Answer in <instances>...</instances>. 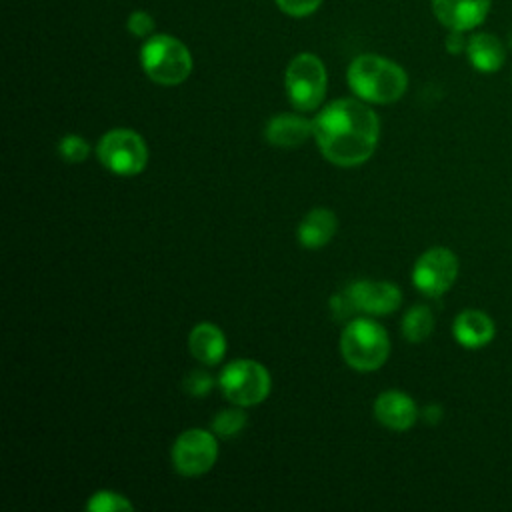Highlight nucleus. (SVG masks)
Returning <instances> with one entry per match:
<instances>
[{"label": "nucleus", "mask_w": 512, "mask_h": 512, "mask_svg": "<svg viewBox=\"0 0 512 512\" xmlns=\"http://www.w3.org/2000/svg\"><path fill=\"white\" fill-rule=\"evenodd\" d=\"M58 154L62 160L70 162V164H78L84 162L90 154V144L86 138L78 136V134H68L64 138H60L58 142Z\"/></svg>", "instance_id": "21"}, {"label": "nucleus", "mask_w": 512, "mask_h": 512, "mask_svg": "<svg viewBox=\"0 0 512 512\" xmlns=\"http://www.w3.org/2000/svg\"><path fill=\"white\" fill-rule=\"evenodd\" d=\"M336 228H338V220L332 210L314 208L302 218L298 226V242L300 246L310 250L322 248L332 240V236L336 234Z\"/></svg>", "instance_id": "17"}, {"label": "nucleus", "mask_w": 512, "mask_h": 512, "mask_svg": "<svg viewBox=\"0 0 512 512\" xmlns=\"http://www.w3.org/2000/svg\"><path fill=\"white\" fill-rule=\"evenodd\" d=\"M340 350L350 368L372 372L386 362L390 354V340L384 326L378 322L368 318H354L342 332Z\"/></svg>", "instance_id": "3"}, {"label": "nucleus", "mask_w": 512, "mask_h": 512, "mask_svg": "<svg viewBox=\"0 0 512 512\" xmlns=\"http://www.w3.org/2000/svg\"><path fill=\"white\" fill-rule=\"evenodd\" d=\"M374 416L382 426L402 432L414 426L418 418V408L408 394L400 390H388L376 398Z\"/></svg>", "instance_id": "12"}, {"label": "nucleus", "mask_w": 512, "mask_h": 512, "mask_svg": "<svg viewBox=\"0 0 512 512\" xmlns=\"http://www.w3.org/2000/svg\"><path fill=\"white\" fill-rule=\"evenodd\" d=\"M218 384L228 402L246 408L260 404L268 396L270 374L260 362L234 360L220 372Z\"/></svg>", "instance_id": "6"}, {"label": "nucleus", "mask_w": 512, "mask_h": 512, "mask_svg": "<svg viewBox=\"0 0 512 512\" xmlns=\"http://www.w3.org/2000/svg\"><path fill=\"white\" fill-rule=\"evenodd\" d=\"M330 310H332V316H334L336 320H350V316H352L354 312H358L356 306H354V302H352V298H350V294H348V290H342V292H338V294L332 296V300H330Z\"/></svg>", "instance_id": "25"}, {"label": "nucleus", "mask_w": 512, "mask_h": 512, "mask_svg": "<svg viewBox=\"0 0 512 512\" xmlns=\"http://www.w3.org/2000/svg\"><path fill=\"white\" fill-rule=\"evenodd\" d=\"M188 350L200 364L214 366L224 358L226 338L218 326L202 322L192 328L188 336Z\"/></svg>", "instance_id": "16"}, {"label": "nucleus", "mask_w": 512, "mask_h": 512, "mask_svg": "<svg viewBox=\"0 0 512 512\" xmlns=\"http://www.w3.org/2000/svg\"><path fill=\"white\" fill-rule=\"evenodd\" d=\"M458 276V258L452 250L436 246L426 250L414 264L412 282L414 286L430 296L438 298L452 288Z\"/></svg>", "instance_id": "8"}, {"label": "nucleus", "mask_w": 512, "mask_h": 512, "mask_svg": "<svg viewBox=\"0 0 512 512\" xmlns=\"http://www.w3.org/2000/svg\"><path fill=\"white\" fill-rule=\"evenodd\" d=\"M214 380L208 372L204 370H192L186 378H184V390L192 396H204L206 392H210Z\"/></svg>", "instance_id": "22"}, {"label": "nucleus", "mask_w": 512, "mask_h": 512, "mask_svg": "<svg viewBox=\"0 0 512 512\" xmlns=\"http://www.w3.org/2000/svg\"><path fill=\"white\" fill-rule=\"evenodd\" d=\"M326 68L322 60L310 52L298 54L290 60L284 84L288 100L296 110H316L326 94Z\"/></svg>", "instance_id": "5"}, {"label": "nucleus", "mask_w": 512, "mask_h": 512, "mask_svg": "<svg viewBox=\"0 0 512 512\" xmlns=\"http://www.w3.org/2000/svg\"><path fill=\"white\" fill-rule=\"evenodd\" d=\"M424 420L428 422V424H436V422H440V418H442V408L438 406V404H430V406H426L424 408Z\"/></svg>", "instance_id": "27"}, {"label": "nucleus", "mask_w": 512, "mask_h": 512, "mask_svg": "<svg viewBox=\"0 0 512 512\" xmlns=\"http://www.w3.org/2000/svg\"><path fill=\"white\" fill-rule=\"evenodd\" d=\"M464 32H456V30H450L448 38H446V48L450 54H460V52H466V44L468 40H464L462 36Z\"/></svg>", "instance_id": "26"}, {"label": "nucleus", "mask_w": 512, "mask_h": 512, "mask_svg": "<svg viewBox=\"0 0 512 512\" xmlns=\"http://www.w3.org/2000/svg\"><path fill=\"white\" fill-rule=\"evenodd\" d=\"M434 330V316L428 306L416 304L402 318V334L408 342H424Z\"/></svg>", "instance_id": "18"}, {"label": "nucleus", "mask_w": 512, "mask_h": 512, "mask_svg": "<svg viewBox=\"0 0 512 512\" xmlns=\"http://www.w3.org/2000/svg\"><path fill=\"white\" fill-rule=\"evenodd\" d=\"M320 2L322 0H276L278 8L284 14H290V16H296V18H302V16H308V14L316 12Z\"/></svg>", "instance_id": "24"}, {"label": "nucleus", "mask_w": 512, "mask_h": 512, "mask_svg": "<svg viewBox=\"0 0 512 512\" xmlns=\"http://www.w3.org/2000/svg\"><path fill=\"white\" fill-rule=\"evenodd\" d=\"M216 456V438L202 428L184 430L172 446V464L182 476H200L208 472L214 466Z\"/></svg>", "instance_id": "9"}, {"label": "nucleus", "mask_w": 512, "mask_h": 512, "mask_svg": "<svg viewBox=\"0 0 512 512\" xmlns=\"http://www.w3.org/2000/svg\"><path fill=\"white\" fill-rule=\"evenodd\" d=\"M494 322L482 310H464L454 318L452 334L464 348H482L494 338Z\"/></svg>", "instance_id": "14"}, {"label": "nucleus", "mask_w": 512, "mask_h": 512, "mask_svg": "<svg viewBox=\"0 0 512 512\" xmlns=\"http://www.w3.org/2000/svg\"><path fill=\"white\" fill-rule=\"evenodd\" d=\"M352 92L372 104H392L408 88V76L396 62L378 54H360L346 72Z\"/></svg>", "instance_id": "2"}, {"label": "nucleus", "mask_w": 512, "mask_h": 512, "mask_svg": "<svg viewBox=\"0 0 512 512\" xmlns=\"http://www.w3.org/2000/svg\"><path fill=\"white\" fill-rule=\"evenodd\" d=\"M264 136L276 148H298L314 136V122L298 114H278L266 124Z\"/></svg>", "instance_id": "13"}, {"label": "nucleus", "mask_w": 512, "mask_h": 512, "mask_svg": "<svg viewBox=\"0 0 512 512\" xmlns=\"http://www.w3.org/2000/svg\"><path fill=\"white\" fill-rule=\"evenodd\" d=\"M312 122L320 152L336 166H360L376 150L380 122L372 108L360 100H334Z\"/></svg>", "instance_id": "1"}, {"label": "nucleus", "mask_w": 512, "mask_h": 512, "mask_svg": "<svg viewBox=\"0 0 512 512\" xmlns=\"http://www.w3.org/2000/svg\"><path fill=\"white\" fill-rule=\"evenodd\" d=\"M98 158L110 172L134 176L146 168L148 148L144 138L134 130L116 128L100 138Z\"/></svg>", "instance_id": "7"}, {"label": "nucleus", "mask_w": 512, "mask_h": 512, "mask_svg": "<svg viewBox=\"0 0 512 512\" xmlns=\"http://www.w3.org/2000/svg\"><path fill=\"white\" fill-rule=\"evenodd\" d=\"M492 0H432V12L442 26L456 32H468L480 26Z\"/></svg>", "instance_id": "11"}, {"label": "nucleus", "mask_w": 512, "mask_h": 512, "mask_svg": "<svg viewBox=\"0 0 512 512\" xmlns=\"http://www.w3.org/2000/svg\"><path fill=\"white\" fill-rule=\"evenodd\" d=\"M356 310L366 314H390L402 302V292L392 282L382 280H358L346 288Z\"/></svg>", "instance_id": "10"}, {"label": "nucleus", "mask_w": 512, "mask_h": 512, "mask_svg": "<svg viewBox=\"0 0 512 512\" xmlns=\"http://www.w3.org/2000/svg\"><path fill=\"white\" fill-rule=\"evenodd\" d=\"M140 64L146 76L162 86L182 84L192 72L188 48L168 34H156L142 44Z\"/></svg>", "instance_id": "4"}, {"label": "nucleus", "mask_w": 512, "mask_h": 512, "mask_svg": "<svg viewBox=\"0 0 512 512\" xmlns=\"http://www.w3.org/2000/svg\"><path fill=\"white\" fill-rule=\"evenodd\" d=\"M86 508L90 512H120V510H132V502L128 498H124L118 492L112 490H100L94 492L86 504Z\"/></svg>", "instance_id": "20"}, {"label": "nucleus", "mask_w": 512, "mask_h": 512, "mask_svg": "<svg viewBox=\"0 0 512 512\" xmlns=\"http://www.w3.org/2000/svg\"><path fill=\"white\" fill-rule=\"evenodd\" d=\"M248 418H246V412L240 408H228V410H222L214 416L212 420V430L216 436L220 438H232L236 434H240L246 426Z\"/></svg>", "instance_id": "19"}, {"label": "nucleus", "mask_w": 512, "mask_h": 512, "mask_svg": "<svg viewBox=\"0 0 512 512\" xmlns=\"http://www.w3.org/2000/svg\"><path fill=\"white\" fill-rule=\"evenodd\" d=\"M126 28L138 36V38H146L150 36V32L154 30V18L144 12V10H134L130 16H128V22H126Z\"/></svg>", "instance_id": "23"}, {"label": "nucleus", "mask_w": 512, "mask_h": 512, "mask_svg": "<svg viewBox=\"0 0 512 512\" xmlns=\"http://www.w3.org/2000/svg\"><path fill=\"white\" fill-rule=\"evenodd\" d=\"M466 56L468 62L484 74H492L498 72L506 60V50L504 44L500 42L498 36L488 34V32H480L474 34L472 38H468L466 44Z\"/></svg>", "instance_id": "15"}]
</instances>
